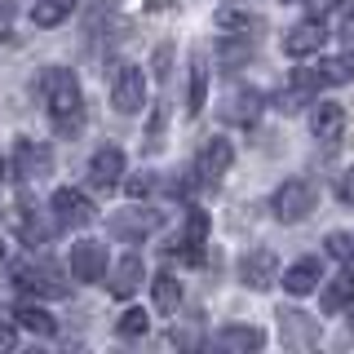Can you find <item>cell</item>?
<instances>
[{
    "label": "cell",
    "instance_id": "e0dca14e",
    "mask_svg": "<svg viewBox=\"0 0 354 354\" xmlns=\"http://www.w3.org/2000/svg\"><path fill=\"white\" fill-rule=\"evenodd\" d=\"M221 115H226L230 124H252V120L261 115V93L257 88H235V93L226 97V106H221Z\"/></svg>",
    "mask_w": 354,
    "mask_h": 354
},
{
    "label": "cell",
    "instance_id": "4dcf8cb0",
    "mask_svg": "<svg viewBox=\"0 0 354 354\" xmlns=\"http://www.w3.org/2000/svg\"><path fill=\"white\" fill-rule=\"evenodd\" d=\"M306 5H310V18H328L332 9L341 5V0H306Z\"/></svg>",
    "mask_w": 354,
    "mask_h": 354
},
{
    "label": "cell",
    "instance_id": "d590c367",
    "mask_svg": "<svg viewBox=\"0 0 354 354\" xmlns=\"http://www.w3.org/2000/svg\"><path fill=\"white\" fill-rule=\"evenodd\" d=\"M0 261H5V243H0Z\"/></svg>",
    "mask_w": 354,
    "mask_h": 354
},
{
    "label": "cell",
    "instance_id": "8992f818",
    "mask_svg": "<svg viewBox=\"0 0 354 354\" xmlns=\"http://www.w3.org/2000/svg\"><path fill=\"white\" fill-rule=\"evenodd\" d=\"M354 80V49L350 53H341V58H324V62H315V66H301V71L292 75V84H301V88H324V84H350Z\"/></svg>",
    "mask_w": 354,
    "mask_h": 354
},
{
    "label": "cell",
    "instance_id": "6da1fadb",
    "mask_svg": "<svg viewBox=\"0 0 354 354\" xmlns=\"http://www.w3.org/2000/svg\"><path fill=\"white\" fill-rule=\"evenodd\" d=\"M40 97H44V111H49L53 129H58L62 138H75V133L84 129V93H80V84H75L71 71L49 66V71L40 75Z\"/></svg>",
    "mask_w": 354,
    "mask_h": 354
},
{
    "label": "cell",
    "instance_id": "cb8c5ba5",
    "mask_svg": "<svg viewBox=\"0 0 354 354\" xmlns=\"http://www.w3.org/2000/svg\"><path fill=\"white\" fill-rule=\"evenodd\" d=\"M350 301H354V274H337V279L324 288V310L337 315V310H346Z\"/></svg>",
    "mask_w": 354,
    "mask_h": 354
},
{
    "label": "cell",
    "instance_id": "603a6c76",
    "mask_svg": "<svg viewBox=\"0 0 354 354\" xmlns=\"http://www.w3.org/2000/svg\"><path fill=\"white\" fill-rule=\"evenodd\" d=\"M71 9H75V0H36L31 5V22L36 27H58V22L71 18Z\"/></svg>",
    "mask_w": 354,
    "mask_h": 354
},
{
    "label": "cell",
    "instance_id": "9c48e42d",
    "mask_svg": "<svg viewBox=\"0 0 354 354\" xmlns=\"http://www.w3.org/2000/svg\"><path fill=\"white\" fill-rule=\"evenodd\" d=\"M164 226V217L160 213H151V208H129V213H115L106 221V230L115 239H129V243H138V239H147L155 235V230Z\"/></svg>",
    "mask_w": 354,
    "mask_h": 354
},
{
    "label": "cell",
    "instance_id": "3957f363",
    "mask_svg": "<svg viewBox=\"0 0 354 354\" xmlns=\"http://www.w3.org/2000/svg\"><path fill=\"white\" fill-rule=\"evenodd\" d=\"M49 169H53L49 142H36V138H18L14 142V160H9L14 182H40V177H49Z\"/></svg>",
    "mask_w": 354,
    "mask_h": 354
},
{
    "label": "cell",
    "instance_id": "7402d4cb",
    "mask_svg": "<svg viewBox=\"0 0 354 354\" xmlns=\"http://www.w3.org/2000/svg\"><path fill=\"white\" fill-rule=\"evenodd\" d=\"M279 332L292 346H310V341H315V324H310L306 315H297V310H279Z\"/></svg>",
    "mask_w": 354,
    "mask_h": 354
},
{
    "label": "cell",
    "instance_id": "30bf717a",
    "mask_svg": "<svg viewBox=\"0 0 354 354\" xmlns=\"http://www.w3.org/2000/svg\"><path fill=\"white\" fill-rule=\"evenodd\" d=\"M71 274L80 283H97V279H106V243H97V239H80L71 248Z\"/></svg>",
    "mask_w": 354,
    "mask_h": 354
},
{
    "label": "cell",
    "instance_id": "d6986e66",
    "mask_svg": "<svg viewBox=\"0 0 354 354\" xmlns=\"http://www.w3.org/2000/svg\"><path fill=\"white\" fill-rule=\"evenodd\" d=\"M283 288L292 297H306V292H315L319 288V257H301V261H292L283 270Z\"/></svg>",
    "mask_w": 354,
    "mask_h": 354
},
{
    "label": "cell",
    "instance_id": "4fadbf2b",
    "mask_svg": "<svg viewBox=\"0 0 354 354\" xmlns=\"http://www.w3.org/2000/svg\"><path fill=\"white\" fill-rule=\"evenodd\" d=\"M142 279H147V266H142V257L138 252H129V257H120L115 266L106 270V288H111V297H133L142 288Z\"/></svg>",
    "mask_w": 354,
    "mask_h": 354
},
{
    "label": "cell",
    "instance_id": "8d00e7d4",
    "mask_svg": "<svg viewBox=\"0 0 354 354\" xmlns=\"http://www.w3.org/2000/svg\"><path fill=\"white\" fill-rule=\"evenodd\" d=\"M288 5H301V0H288Z\"/></svg>",
    "mask_w": 354,
    "mask_h": 354
},
{
    "label": "cell",
    "instance_id": "7c38bea8",
    "mask_svg": "<svg viewBox=\"0 0 354 354\" xmlns=\"http://www.w3.org/2000/svg\"><path fill=\"white\" fill-rule=\"evenodd\" d=\"M324 40H328L324 18H306V22H297V27L283 36V53L288 58H310V53L324 49Z\"/></svg>",
    "mask_w": 354,
    "mask_h": 354
},
{
    "label": "cell",
    "instance_id": "8fae6325",
    "mask_svg": "<svg viewBox=\"0 0 354 354\" xmlns=\"http://www.w3.org/2000/svg\"><path fill=\"white\" fill-rule=\"evenodd\" d=\"M239 279L248 283V288H270L274 279H279V257H274L270 248H248L243 252V261H239Z\"/></svg>",
    "mask_w": 354,
    "mask_h": 354
},
{
    "label": "cell",
    "instance_id": "4316f807",
    "mask_svg": "<svg viewBox=\"0 0 354 354\" xmlns=\"http://www.w3.org/2000/svg\"><path fill=\"white\" fill-rule=\"evenodd\" d=\"M147 328H151V319L142 315V310H124V315H120V324H115V332L124 341H138V337H147Z\"/></svg>",
    "mask_w": 354,
    "mask_h": 354
},
{
    "label": "cell",
    "instance_id": "5bb4252c",
    "mask_svg": "<svg viewBox=\"0 0 354 354\" xmlns=\"http://www.w3.org/2000/svg\"><path fill=\"white\" fill-rule=\"evenodd\" d=\"M310 133L324 147H337L341 133H346V106L341 102H315V111H310Z\"/></svg>",
    "mask_w": 354,
    "mask_h": 354
},
{
    "label": "cell",
    "instance_id": "ba28073f",
    "mask_svg": "<svg viewBox=\"0 0 354 354\" xmlns=\"http://www.w3.org/2000/svg\"><path fill=\"white\" fill-rule=\"evenodd\" d=\"M49 204H53V226H62V230H84L93 221V204L80 191H71V186H58Z\"/></svg>",
    "mask_w": 354,
    "mask_h": 354
},
{
    "label": "cell",
    "instance_id": "44dd1931",
    "mask_svg": "<svg viewBox=\"0 0 354 354\" xmlns=\"http://www.w3.org/2000/svg\"><path fill=\"white\" fill-rule=\"evenodd\" d=\"M204 102H208V58L195 53V58H191V93H186V111L199 115Z\"/></svg>",
    "mask_w": 354,
    "mask_h": 354
},
{
    "label": "cell",
    "instance_id": "f546056e",
    "mask_svg": "<svg viewBox=\"0 0 354 354\" xmlns=\"http://www.w3.org/2000/svg\"><path fill=\"white\" fill-rule=\"evenodd\" d=\"M337 199H341L346 208H354V169H346V173L337 177Z\"/></svg>",
    "mask_w": 354,
    "mask_h": 354
},
{
    "label": "cell",
    "instance_id": "7a4b0ae2",
    "mask_svg": "<svg viewBox=\"0 0 354 354\" xmlns=\"http://www.w3.org/2000/svg\"><path fill=\"white\" fill-rule=\"evenodd\" d=\"M111 106H115L120 115H138V111L147 106V75H142V66L120 62L115 71H111Z\"/></svg>",
    "mask_w": 354,
    "mask_h": 354
},
{
    "label": "cell",
    "instance_id": "9a60e30c",
    "mask_svg": "<svg viewBox=\"0 0 354 354\" xmlns=\"http://www.w3.org/2000/svg\"><path fill=\"white\" fill-rule=\"evenodd\" d=\"M18 235H22V243H27V248H44V243H49V235H53V226L44 221L40 208L31 204V195L18 199Z\"/></svg>",
    "mask_w": 354,
    "mask_h": 354
},
{
    "label": "cell",
    "instance_id": "484cf974",
    "mask_svg": "<svg viewBox=\"0 0 354 354\" xmlns=\"http://www.w3.org/2000/svg\"><path fill=\"white\" fill-rule=\"evenodd\" d=\"M18 324L27 328V332H36V337H53V332H58L53 315H49V310H40V306H22L18 310Z\"/></svg>",
    "mask_w": 354,
    "mask_h": 354
},
{
    "label": "cell",
    "instance_id": "5b68a950",
    "mask_svg": "<svg viewBox=\"0 0 354 354\" xmlns=\"http://www.w3.org/2000/svg\"><path fill=\"white\" fill-rule=\"evenodd\" d=\"M14 283L22 292H36V297H66L71 288L58 270H53L49 261H18L14 266Z\"/></svg>",
    "mask_w": 354,
    "mask_h": 354
},
{
    "label": "cell",
    "instance_id": "1f68e13d",
    "mask_svg": "<svg viewBox=\"0 0 354 354\" xmlns=\"http://www.w3.org/2000/svg\"><path fill=\"white\" fill-rule=\"evenodd\" d=\"M9 22H14V5L0 0V40H9Z\"/></svg>",
    "mask_w": 354,
    "mask_h": 354
},
{
    "label": "cell",
    "instance_id": "d4e9b609",
    "mask_svg": "<svg viewBox=\"0 0 354 354\" xmlns=\"http://www.w3.org/2000/svg\"><path fill=\"white\" fill-rule=\"evenodd\" d=\"M151 292H155V306H160L164 315H177V306H182V283H177L173 274H155Z\"/></svg>",
    "mask_w": 354,
    "mask_h": 354
},
{
    "label": "cell",
    "instance_id": "277c9868",
    "mask_svg": "<svg viewBox=\"0 0 354 354\" xmlns=\"http://www.w3.org/2000/svg\"><path fill=\"white\" fill-rule=\"evenodd\" d=\"M315 186L306 182V177H283V186L279 191L270 195V208H274V217L279 221H288V226H292V221H301L310 208H315Z\"/></svg>",
    "mask_w": 354,
    "mask_h": 354
},
{
    "label": "cell",
    "instance_id": "2e32d148",
    "mask_svg": "<svg viewBox=\"0 0 354 354\" xmlns=\"http://www.w3.org/2000/svg\"><path fill=\"white\" fill-rule=\"evenodd\" d=\"M120 173H124V151L120 147L93 151V160H88V182H93L97 191H111V186L120 182Z\"/></svg>",
    "mask_w": 354,
    "mask_h": 354
},
{
    "label": "cell",
    "instance_id": "f1b7e54d",
    "mask_svg": "<svg viewBox=\"0 0 354 354\" xmlns=\"http://www.w3.org/2000/svg\"><path fill=\"white\" fill-rule=\"evenodd\" d=\"M124 191H129L133 199L151 195V191H155V173H138V177H129V186H124Z\"/></svg>",
    "mask_w": 354,
    "mask_h": 354
},
{
    "label": "cell",
    "instance_id": "52a82bcc",
    "mask_svg": "<svg viewBox=\"0 0 354 354\" xmlns=\"http://www.w3.org/2000/svg\"><path fill=\"white\" fill-rule=\"evenodd\" d=\"M230 164H235V147H230L226 138H208L204 147H199V155H195V177L204 186H213V182H221V177L230 173Z\"/></svg>",
    "mask_w": 354,
    "mask_h": 354
},
{
    "label": "cell",
    "instance_id": "836d02e7",
    "mask_svg": "<svg viewBox=\"0 0 354 354\" xmlns=\"http://www.w3.org/2000/svg\"><path fill=\"white\" fill-rule=\"evenodd\" d=\"M5 173H9V160H5V155H0V182H5Z\"/></svg>",
    "mask_w": 354,
    "mask_h": 354
},
{
    "label": "cell",
    "instance_id": "e575fe53",
    "mask_svg": "<svg viewBox=\"0 0 354 354\" xmlns=\"http://www.w3.org/2000/svg\"><path fill=\"white\" fill-rule=\"evenodd\" d=\"M346 324H350V332H354V301H350V319H346Z\"/></svg>",
    "mask_w": 354,
    "mask_h": 354
},
{
    "label": "cell",
    "instance_id": "83f0119b",
    "mask_svg": "<svg viewBox=\"0 0 354 354\" xmlns=\"http://www.w3.org/2000/svg\"><path fill=\"white\" fill-rule=\"evenodd\" d=\"M328 252H332L337 261H350V257H354V243H350V235L332 230V235H328Z\"/></svg>",
    "mask_w": 354,
    "mask_h": 354
},
{
    "label": "cell",
    "instance_id": "ac0fdd59",
    "mask_svg": "<svg viewBox=\"0 0 354 354\" xmlns=\"http://www.w3.org/2000/svg\"><path fill=\"white\" fill-rule=\"evenodd\" d=\"M213 346H221V350H261L266 332L252 328V324H230V328H221L213 337Z\"/></svg>",
    "mask_w": 354,
    "mask_h": 354
},
{
    "label": "cell",
    "instance_id": "d6a6232c",
    "mask_svg": "<svg viewBox=\"0 0 354 354\" xmlns=\"http://www.w3.org/2000/svg\"><path fill=\"white\" fill-rule=\"evenodd\" d=\"M341 36L354 44V14H346V22H341Z\"/></svg>",
    "mask_w": 354,
    "mask_h": 354
},
{
    "label": "cell",
    "instance_id": "ffe728a7",
    "mask_svg": "<svg viewBox=\"0 0 354 354\" xmlns=\"http://www.w3.org/2000/svg\"><path fill=\"white\" fill-rule=\"evenodd\" d=\"M217 27H226L230 31V36H257V31L266 27V22H261V14H252V9H239V5H226V9H221V14H217Z\"/></svg>",
    "mask_w": 354,
    "mask_h": 354
}]
</instances>
